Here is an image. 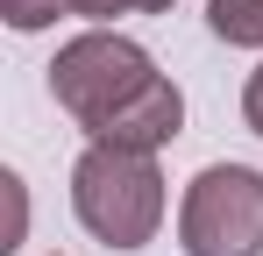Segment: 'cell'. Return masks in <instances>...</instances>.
<instances>
[{
	"label": "cell",
	"mask_w": 263,
	"mask_h": 256,
	"mask_svg": "<svg viewBox=\"0 0 263 256\" xmlns=\"http://www.w3.org/2000/svg\"><path fill=\"white\" fill-rule=\"evenodd\" d=\"M185 256H263V171L206 164L178 199Z\"/></svg>",
	"instance_id": "obj_3"
},
{
	"label": "cell",
	"mask_w": 263,
	"mask_h": 256,
	"mask_svg": "<svg viewBox=\"0 0 263 256\" xmlns=\"http://www.w3.org/2000/svg\"><path fill=\"white\" fill-rule=\"evenodd\" d=\"M206 29L235 50H263V0H206Z\"/></svg>",
	"instance_id": "obj_5"
},
{
	"label": "cell",
	"mask_w": 263,
	"mask_h": 256,
	"mask_svg": "<svg viewBox=\"0 0 263 256\" xmlns=\"http://www.w3.org/2000/svg\"><path fill=\"white\" fill-rule=\"evenodd\" d=\"M242 121H249V128L263 135V64L249 71V85H242Z\"/></svg>",
	"instance_id": "obj_8"
},
{
	"label": "cell",
	"mask_w": 263,
	"mask_h": 256,
	"mask_svg": "<svg viewBox=\"0 0 263 256\" xmlns=\"http://www.w3.org/2000/svg\"><path fill=\"white\" fill-rule=\"evenodd\" d=\"M149 79H157L149 50L135 36H114V29H86V36H71L50 57V93H57V107L86 128V135L100 121H114Z\"/></svg>",
	"instance_id": "obj_2"
},
{
	"label": "cell",
	"mask_w": 263,
	"mask_h": 256,
	"mask_svg": "<svg viewBox=\"0 0 263 256\" xmlns=\"http://www.w3.org/2000/svg\"><path fill=\"white\" fill-rule=\"evenodd\" d=\"M0 14H7V29L36 36V29H50L57 14H71V0H0Z\"/></svg>",
	"instance_id": "obj_6"
},
{
	"label": "cell",
	"mask_w": 263,
	"mask_h": 256,
	"mask_svg": "<svg viewBox=\"0 0 263 256\" xmlns=\"http://www.w3.org/2000/svg\"><path fill=\"white\" fill-rule=\"evenodd\" d=\"M71 213L92 242L107 249H142L164 228V171L142 150L86 142V157L71 164Z\"/></svg>",
	"instance_id": "obj_1"
},
{
	"label": "cell",
	"mask_w": 263,
	"mask_h": 256,
	"mask_svg": "<svg viewBox=\"0 0 263 256\" xmlns=\"http://www.w3.org/2000/svg\"><path fill=\"white\" fill-rule=\"evenodd\" d=\"M178 128H185V93L157 71V79L142 85L114 121L92 128V142H114V150H142V157H157V150H171V142H178Z\"/></svg>",
	"instance_id": "obj_4"
},
{
	"label": "cell",
	"mask_w": 263,
	"mask_h": 256,
	"mask_svg": "<svg viewBox=\"0 0 263 256\" xmlns=\"http://www.w3.org/2000/svg\"><path fill=\"white\" fill-rule=\"evenodd\" d=\"M171 0H71V14L86 22H114V14H164Z\"/></svg>",
	"instance_id": "obj_7"
}]
</instances>
